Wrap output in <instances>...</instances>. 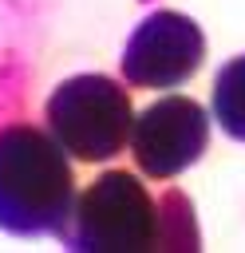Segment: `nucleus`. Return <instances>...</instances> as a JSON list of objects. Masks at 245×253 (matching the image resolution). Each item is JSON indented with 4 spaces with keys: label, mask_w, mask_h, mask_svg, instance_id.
I'll return each mask as SVG.
<instances>
[{
    "label": "nucleus",
    "mask_w": 245,
    "mask_h": 253,
    "mask_svg": "<svg viewBox=\"0 0 245 253\" xmlns=\"http://www.w3.org/2000/svg\"><path fill=\"white\" fill-rule=\"evenodd\" d=\"M178 221H190L182 194L166 190L154 198L134 174L111 170L71 202L63 237L71 249H194V237L178 233Z\"/></svg>",
    "instance_id": "1"
},
{
    "label": "nucleus",
    "mask_w": 245,
    "mask_h": 253,
    "mask_svg": "<svg viewBox=\"0 0 245 253\" xmlns=\"http://www.w3.org/2000/svg\"><path fill=\"white\" fill-rule=\"evenodd\" d=\"M75 178L63 146L36 123L0 126V225L8 233H63Z\"/></svg>",
    "instance_id": "2"
},
{
    "label": "nucleus",
    "mask_w": 245,
    "mask_h": 253,
    "mask_svg": "<svg viewBox=\"0 0 245 253\" xmlns=\"http://www.w3.org/2000/svg\"><path fill=\"white\" fill-rule=\"evenodd\" d=\"M47 134L63 146L67 158L107 162L126 146L130 134V95L111 75H75L63 79L47 99Z\"/></svg>",
    "instance_id": "3"
},
{
    "label": "nucleus",
    "mask_w": 245,
    "mask_h": 253,
    "mask_svg": "<svg viewBox=\"0 0 245 253\" xmlns=\"http://www.w3.org/2000/svg\"><path fill=\"white\" fill-rule=\"evenodd\" d=\"M126 142H130V154H134L142 178L166 182L202 158V150L209 142V115L202 103H194L186 95H170V99H158L154 107H146L130 123Z\"/></svg>",
    "instance_id": "4"
},
{
    "label": "nucleus",
    "mask_w": 245,
    "mask_h": 253,
    "mask_svg": "<svg viewBox=\"0 0 245 253\" xmlns=\"http://www.w3.org/2000/svg\"><path fill=\"white\" fill-rule=\"evenodd\" d=\"M205 55L202 28L182 12H154L146 16L122 51V79L130 87L166 91L186 83Z\"/></svg>",
    "instance_id": "5"
},
{
    "label": "nucleus",
    "mask_w": 245,
    "mask_h": 253,
    "mask_svg": "<svg viewBox=\"0 0 245 253\" xmlns=\"http://www.w3.org/2000/svg\"><path fill=\"white\" fill-rule=\"evenodd\" d=\"M213 119L225 134L245 142V55L225 63L213 83Z\"/></svg>",
    "instance_id": "6"
}]
</instances>
